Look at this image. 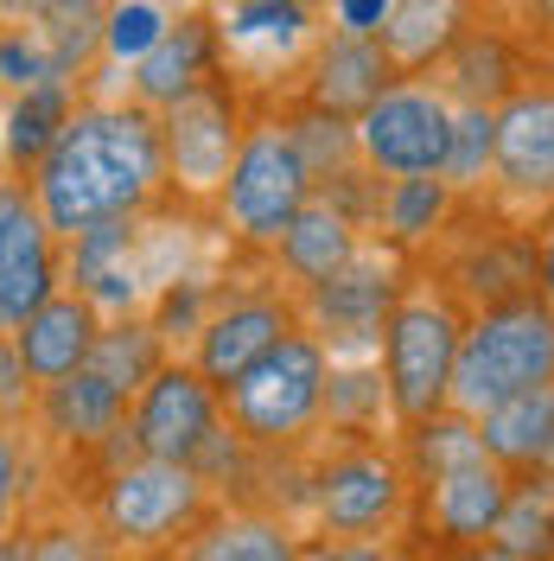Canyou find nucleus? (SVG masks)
<instances>
[{
	"label": "nucleus",
	"mask_w": 554,
	"mask_h": 561,
	"mask_svg": "<svg viewBox=\"0 0 554 561\" xmlns=\"http://www.w3.org/2000/svg\"><path fill=\"white\" fill-rule=\"evenodd\" d=\"M173 7H185V13H198V7H210V0H173Z\"/></svg>",
	"instance_id": "33"
},
{
	"label": "nucleus",
	"mask_w": 554,
	"mask_h": 561,
	"mask_svg": "<svg viewBox=\"0 0 554 561\" xmlns=\"http://www.w3.org/2000/svg\"><path fill=\"white\" fill-rule=\"evenodd\" d=\"M490 198L535 224L554 210V77H529L497 103V173Z\"/></svg>",
	"instance_id": "14"
},
{
	"label": "nucleus",
	"mask_w": 554,
	"mask_h": 561,
	"mask_svg": "<svg viewBox=\"0 0 554 561\" xmlns=\"http://www.w3.org/2000/svg\"><path fill=\"white\" fill-rule=\"evenodd\" d=\"M160 128H166L173 198L185 210L217 217V198L236 173V153H243V135H249V90L230 70H217L198 90H185L173 108H160Z\"/></svg>",
	"instance_id": "8"
},
{
	"label": "nucleus",
	"mask_w": 554,
	"mask_h": 561,
	"mask_svg": "<svg viewBox=\"0 0 554 561\" xmlns=\"http://www.w3.org/2000/svg\"><path fill=\"white\" fill-rule=\"evenodd\" d=\"M370 243V224L345 205V198H332V192H312V205L293 217V230L275 243V275L293 280L300 294L319 287V280L345 275L350 262L363 255Z\"/></svg>",
	"instance_id": "18"
},
{
	"label": "nucleus",
	"mask_w": 554,
	"mask_h": 561,
	"mask_svg": "<svg viewBox=\"0 0 554 561\" xmlns=\"http://www.w3.org/2000/svg\"><path fill=\"white\" fill-rule=\"evenodd\" d=\"M108 7L115 0H7V26L45 45V58L90 83L96 65H103V33H108Z\"/></svg>",
	"instance_id": "22"
},
{
	"label": "nucleus",
	"mask_w": 554,
	"mask_h": 561,
	"mask_svg": "<svg viewBox=\"0 0 554 561\" xmlns=\"http://www.w3.org/2000/svg\"><path fill=\"white\" fill-rule=\"evenodd\" d=\"M415 504V472L408 454H389V447H338L332 459H319L307 485V517L319 536H332V549H345L350 536H389L402 529Z\"/></svg>",
	"instance_id": "9"
},
{
	"label": "nucleus",
	"mask_w": 554,
	"mask_h": 561,
	"mask_svg": "<svg viewBox=\"0 0 554 561\" xmlns=\"http://www.w3.org/2000/svg\"><path fill=\"white\" fill-rule=\"evenodd\" d=\"M166 357H173V339L160 332V319L153 313L108 319L103 339H96V351H90V364H96L103 377H115L128 396H140V389L153 383V370H160Z\"/></svg>",
	"instance_id": "29"
},
{
	"label": "nucleus",
	"mask_w": 554,
	"mask_h": 561,
	"mask_svg": "<svg viewBox=\"0 0 554 561\" xmlns=\"http://www.w3.org/2000/svg\"><path fill=\"white\" fill-rule=\"evenodd\" d=\"M33 198L45 205L58 237H83L90 224L135 217L173 198L166 179V128L160 108L128 96H83L65 122L58 147L38 160Z\"/></svg>",
	"instance_id": "1"
},
{
	"label": "nucleus",
	"mask_w": 554,
	"mask_h": 561,
	"mask_svg": "<svg viewBox=\"0 0 554 561\" xmlns=\"http://www.w3.org/2000/svg\"><path fill=\"white\" fill-rule=\"evenodd\" d=\"M178 556H192V561H287V556H300V542H293L287 517H268V511H210L205 524L185 536Z\"/></svg>",
	"instance_id": "26"
},
{
	"label": "nucleus",
	"mask_w": 554,
	"mask_h": 561,
	"mask_svg": "<svg viewBox=\"0 0 554 561\" xmlns=\"http://www.w3.org/2000/svg\"><path fill=\"white\" fill-rule=\"evenodd\" d=\"M312 192H319V173H312L307 147H300L293 115L287 108H255L243 153H236V173L217 198V230L243 255H275V243L293 230V217L312 205Z\"/></svg>",
	"instance_id": "2"
},
{
	"label": "nucleus",
	"mask_w": 554,
	"mask_h": 561,
	"mask_svg": "<svg viewBox=\"0 0 554 561\" xmlns=\"http://www.w3.org/2000/svg\"><path fill=\"white\" fill-rule=\"evenodd\" d=\"M420 491V536L434 549H490L497 524L510 517L522 491V472L497 454H478L465 466H447L434 479H415Z\"/></svg>",
	"instance_id": "15"
},
{
	"label": "nucleus",
	"mask_w": 554,
	"mask_h": 561,
	"mask_svg": "<svg viewBox=\"0 0 554 561\" xmlns=\"http://www.w3.org/2000/svg\"><path fill=\"white\" fill-rule=\"evenodd\" d=\"M217 58L255 108H287L307 90V70L332 33V0H210Z\"/></svg>",
	"instance_id": "3"
},
{
	"label": "nucleus",
	"mask_w": 554,
	"mask_h": 561,
	"mask_svg": "<svg viewBox=\"0 0 554 561\" xmlns=\"http://www.w3.org/2000/svg\"><path fill=\"white\" fill-rule=\"evenodd\" d=\"M223 58H217V26H210V13H178V26L147 58H140L122 83H115V96H128V103H147V108H173L185 90H198L205 77H217Z\"/></svg>",
	"instance_id": "20"
},
{
	"label": "nucleus",
	"mask_w": 554,
	"mask_h": 561,
	"mask_svg": "<svg viewBox=\"0 0 554 561\" xmlns=\"http://www.w3.org/2000/svg\"><path fill=\"white\" fill-rule=\"evenodd\" d=\"M535 287H542V300L554 307V210L535 217Z\"/></svg>",
	"instance_id": "32"
},
{
	"label": "nucleus",
	"mask_w": 554,
	"mask_h": 561,
	"mask_svg": "<svg viewBox=\"0 0 554 561\" xmlns=\"http://www.w3.org/2000/svg\"><path fill=\"white\" fill-rule=\"evenodd\" d=\"M178 13L185 7H173V0H115L108 7V33H103V65L83 83V96H115V77H128L160 38L173 33Z\"/></svg>",
	"instance_id": "27"
},
{
	"label": "nucleus",
	"mask_w": 554,
	"mask_h": 561,
	"mask_svg": "<svg viewBox=\"0 0 554 561\" xmlns=\"http://www.w3.org/2000/svg\"><path fill=\"white\" fill-rule=\"evenodd\" d=\"M128 415H135V396L115 383V377H103L96 364H83V370H70L58 383H45L38 389V409H33V421L58 447H115Z\"/></svg>",
	"instance_id": "19"
},
{
	"label": "nucleus",
	"mask_w": 554,
	"mask_h": 561,
	"mask_svg": "<svg viewBox=\"0 0 554 561\" xmlns=\"http://www.w3.org/2000/svg\"><path fill=\"white\" fill-rule=\"evenodd\" d=\"M549 58H554V45H549Z\"/></svg>",
	"instance_id": "34"
},
{
	"label": "nucleus",
	"mask_w": 554,
	"mask_h": 561,
	"mask_svg": "<svg viewBox=\"0 0 554 561\" xmlns=\"http://www.w3.org/2000/svg\"><path fill=\"white\" fill-rule=\"evenodd\" d=\"M402 249L395 243H363V255L350 262L345 275L319 280L300 294V307H307V325L332 345V357H377L382 345V325L395 313V300H402Z\"/></svg>",
	"instance_id": "13"
},
{
	"label": "nucleus",
	"mask_w": 554,
	"mask_h": 561,
	"mask_svg": "<svg viewBox=\"0 0 554 561\" xmlns=\"http://www.w3.org/2000/svg\"><path fill=\"white\" fill-rule=\"evenodd\" d=\"M210 511V472L192 459H122L96 491V524H103L115 556H160L185 549V536L205 524Z\"/></svg>",
	"instance_id": "7"
},
{
	"label": "nucleus",
	"mask_w": 554,
	"mask_h": 561,
	"mask_svg": "<svg viewBox=\"0 0 554 561\" xmlns=\"http://www.w3.org/2000/svg\"><path fill=\"white\" fill-rule=\"evenodd\" d=\"M459 185L447 173H415V179H382L377 192V237L395 249H415L427 237H440L459 210Z\"/></svg>",
	"instance_id": "25"
},
{
	"label": "nucleus",
	"mask_w": 554,
	"mask_h": 561,
	"mask_svg": "<svg viewBox=\"0 0 554 561\" xmlns=\"http://www.w3.org/2000/svg\"><path fill=\"white\" fill-rule=\"evenodd\" d=\"M490 173H497V108L490 103H459L447 179L465 192V198H478V192H490Z\"/></svg>",
	"instance_id": "30"
},
{
	"label": "nucleus",
	"mask_w": 554,
	"mask_h": 561,
	"mask_svg": "<svg viewBox=\"0 0 554 561\" xmlns=\"http://www.w3.org/2000/svg\"><path fill=\"white\" fill-rule=\"evenodd\" d=\"M0 517H7V529H20V504H33L38 491V466L33 454H26V427L20 421H7V440H0Z\"/></svg>",
	"instance_id": "31"
},
{
	"label": "nucleus",
	"mask_w": 554,
	"mask_h": 561,
	"mask_svg": "<svg viewBox=\"0 0 554 561\" xmlns=\"http://www.w3.org/2000/svg\"><path fill=\"white\" fill-rule=\"evenodd\" d=\"M83 103V83L77 77H51V83H33V90H7V179H33L38 160L58 147L65 122Z\"/></svg>",
	"instance_id": "23"
},
{
	"label": "nucleus",
	"mask_w": 554,
	"mask_h": 561,
	"mask_svg": "<svg viewBox=\"0 0 554 561\" xmlns=\"http://www.w3.org/2000/svg\"><path fill=\"white\" fill-rule=\"evenodd\" d=\"M58 243L65 237L51 230L45 205L33 198V179H7V192H0V319H7V332H20L70 280Z\"/></svg>",
	"instance_id": "16"
},
{
	"label": "nucleus",
	"mask_w": 554,
	"mask_h": 561,
	"mask_svg": "<svg viewBox=\"0 0 554 561\" xmlns=\"http://www.w3.org/2000/svg\"><path fill=\"white\" fill-rule=\"evenodd\" d=\"M395 77H408V70L395 65V51L382 45V33L332 26V33H325V45H319V58H312V70H307V90H300V103L332 108V115L357 122V115L377 103Z\"/></svg>",
	"instance_id": "17"
},
{
	"label": "nucleus",
	"mask_w": 554,
	"mask_h": 561,
	"mask_svg": "<svg viewBox=\"0 0 554 561\" xmlns=\"http://www.w3.org/2000/svg\"><path fill=\"white\" fill-rule=\"evenodd\" d=\"M478 13H485V0H395L382 20V45L395 51L402 70H434Z\"/></svg>",
	"instance_id": "24"
},
{
	"label": "nucleus",
	"mask_w": 554,
	"mask_h": 561,
	"mask_svg": "<svg viewBox=\"0 0 554 561\" xmlns=\"http://www.w3.org/2000/svg\"><path fill=\"white\" fill-rule=\"evenodd\" d=\"M485 421V440L504 466H517L522 479L529 472H554V383L529 389V396H510L504 409H490Z\"/></svg>",
	"instance_id": "28"
},
{
	"label": "nucleus",
	"mask_w": 554,
	"mask_h": 561,
	"mask_svg": "<svg viewBox=\"0 0 554 561\" xmlns=\"http://www.w3.org/2000/svg\"><path fill=\"white\" fill-rule=\"evenodd\" d=\"M300 325H307V307H300V287H293V280L223 287L185 357H192L217 389H230L255 357H268V351H275L287 332H300Z\"/></svg>",
	"instance_id": "11"
},
{
	"label": "nucleus",
	"mask_w": 554,
	"mask_h": 561,
	"mask_svg": "<svg viewBox=\"0 0 554 561\" xmlns=\"http://www.w3.org/2000/svg\"><path fill=\"white\" fill-rule=\"evenodd\" d=\"M325 402H332V345L312 325L287 332L268 357H255L223 389V415L243 434V447H268V454L300 447L325 421Z\"/></svg>",
	"instance_id": "5"
},
{
	"label": "nucleus",
	"mask_w": 554,
	"mask_h": 561,
	"mask_svg": "<svg viewBox=\"0 0 554 561\" xmlns=\"http://www.w3.org/2000/svg\"><path fill=\"white\" fill-rule=\"evenodd\" d=\"M554 383V307L535 294L478 307L465 319V345H459V377H452V409L490 415L510 396Z\"/></svg>",
	"instance_id": "4"
},
{
	"label": "nucleus",
	"mask_w": 554,
	"mask_h": 561,
	"mask_svg": "<svg viewBox=\"0 0 554 561\" xmlns=\"http://www.w3.org/2000/svg\"><path fill=\"white\" fill-rule=\"evenodd\" d=\"M459 345H465V313H459V294L434 287V280H408L395 313L382 325V377H389V402L395 421L415 427V421L452 409V377H459Z\"/></svg>",
	"instance_id": "6"
},
{
	"label": "nucleus",
	"mask_w": 554,
	"mask_h": 561,
	"mask_svg": "<svg viewBox=\"0 0 554 561\" xmlns=\"http://www.w3.org/2000/svg\"><path fill=\"white\" fill-rule=\"evenodd\" d=\"M452 122H459V103H452L447 83L427 77V70H408L357 115V153L382 179L447 173Z\"/></svg>",
	"instance_id": "10"
},
{
	"label": "nucleus",
	"mask_w": 554,
	"mask_h": 561,
	"mask_svg": "<svg viewBox=\"0 0 554 561\" xmlns=\"http://www.w3.org/2000/svg\"><path fill=\"white\" fill-rule=\"evenodd\" d=\"M103 325H108L103 307L65 280L38 313L13 332V345L26 351L38 389H45V383H58V377H70V370H83V364H90V351H96V339H103Z\"/></svg>",
	"instance_id": "21"
},
{
	"label": "nucleus",
	"mask_w": 554,
	"mask_h": 561,
	"mask_svg": "<svg viewBox=\"0 0 554 561\" xmlns=\"http://www.w3.org/2000/svg\"><path fill=\"white\" fill-rule=\"evenodd\" d=\"M230 434L223 415V389L210 383L192 357H166L153 370V383L135 396V415H128V447L153 459H192L205 466V454Z\"/></svg>",
	"instance_id": "12"
}]
</instances>
